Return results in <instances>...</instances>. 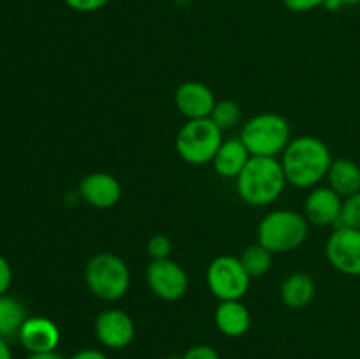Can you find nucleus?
<instances>
[{"label":"nucleus","mask_w":360,"mask_h":359,"mask_svg":"<svg viewBox=\"0 0 360 359\" xmlns=\"http://www.w3.org/2000/svg\"><path fill=\"white\" fill-rule=\"evenodd\" d=\"M333 160L329 146L322 139L315 136H301L288 143L280 162L287 183L297 189H311L327 178Z\"/></svg>","instance_id":"1"},{"label":"nucleus","mask_w":360,"mask_h":359,"mask_svg":"<svg viewBox=\"0 0 360 359\" xmlns=\"http://www.w3.org/2000/svg\"><path fill=\"white\" fill-rule=\"evenodd\" d=\"M287 178L283 165L274 157H252L236 178L238 194L250 206H269L283 194Z\"/></svg>","instance_id":"2"},{"label":"nucleus","mask_w":360,"mask_h":359,"mask_svg":"<svg viewBox=\"0 0 360 359\" xmlns=\"http://www.w3.org/2000/svg\"><path fill=\"white\" fill-rule=\"evenodd\" d=\"M130 270L125 260L111 252H101L88 260L84 282L95 298L102 301H118L129 292Z\"/></svg>","instance_id":"3"},{"label":"nucleus","mask_w":360,"mask_h":359,"mask_svg":"<svg viewBox=\"0 0 360 359\" xmlns=\"http://www.w3.org/2000/svg\"><path fill=\"white\" fill-rule=\"evenodd\" d=\"M239 139L252 157L281 155L290 143V123L278 113H260L243 125Z\"/></svg>","instance_id":"4"},{"label":"nucleus","mask_w":360,"mask_h":359,"mask_svg":"<svg viewBox=\"0 0 360 359\" xmlns=\"http://www.w3.org/2000/svg\"><path fill=\"white\" fill-rule=\"evenodd\" d=\"M309 222L302 213L292 210H276L260 220L257 236L259 243L271 253H287L297 250L306 241Z\"/></svg>","instance_id":"5"},{"label":"nucleus","mask_w":360,"mask_h":359,"mask_svg":"<svg viewBox=\"0 0 360 359\" xmlns=\"http://www.w3.org/2000/svg\"><path fill=\"white\" fill-rule=\"evenodd\" d=\"M224 130L217 127L211 118L186 120L176 136V151L185 162L192 165H204L213 162L220 150Z\"/></svg>","instance_id":"6"},{"label":"nucleus","mask_w":360,"mask_h":359,"mask_svg":"<svg viewBox=\"0 0 360 359\" xmlns=\"http://www.w3.org/2000/svg\"><path fill=\"white\" fill-rule=\"evenodd\" d=\"M207 287L220 301H234L245 298L252 277L246 273L241 259L234 256H220L213 259L206 273Z\"/></svg>","instance_id":"7"},{"label":"nucleus","mask_w":360,"mask_h":359,"mask_svg":"<svg viewBox=\"0 0 360 359\" xmlns=\"http://www.w3.org/2000/svg\"><path fill=\"white\" fill-rule=\"evenodd\" d=\"M146 282L151 292L164 301H178L188 291V275L172 259L151 260Z\"/></svg>","instance_id":"8"},{"label":"nucleus","mask_w":360,"mask_h":359,"mask_svg":"<svg viewBox=\"0 0 360 359\" xmlns=\"http://www.w3.org/2000/svg\"><path fill=\"white\" fill-rule=\"evenodd\" d=\"M327 260L334 270L348 277H360V231L336 227L326 245Z\"/></svg>","instance_id":"9"},{"label":"nucleus","mask_w":360,"mask_h":359,"mask_svg":"<svg viewBox=\"0 0 360 359\" xmlns=\"http://www.w3.org/2000/svg\"><path fill=\"white\" fill-rule=\"evenodd\" d=\"M95 336L104 347L125 348L136 336V324L132 317L120 308H108L95 319Z\"/></svg>","instance_id":"10"},{"label":"nucleus","mask_w":360,"mask_h":359,"mask_svg":"<svg viewBox=\"0 0 360 359\" xmlns=\"http://www.w3.org/2000/svg\"><path fill=\"white\" fill-rule=\"evenodd\" d=\"M174 102L178 111L186 120L210 118L217 106L213 90L200 81H185L179 84L174 94Z\"/></svg>","instance_id":"11"},{"label":"nucleus","mask_w":360,"mask_h":359,"mask_svg":"<svg viewBox=\"0 0 360 359\" xmlns=\"http://www.w3.org/2000/svg\"><path fill=\"white\" fill-rule=\"evenodd\" d=\"M58 326L48 317H28L18 333V340L28 354H44L55 352L60 345Z\"/></svg>","instance_id":"12"},{"label":"nucleus","mask_w":360,"mask_h":359,"mask_svg":"<svg viewBox=\"0 0 360 359\" xmlns=\"http://www.w3.org/2000/svg\"><path fill=\"white\" fill-rule=\"evenodd\" d=\"M343 210V197L334 192L330 187H316L308 194L304 201V217L309 224L336 227Z\"/></svg>","instance_id":"13"},{"label":"nucleus","mask_w":360,"mask_h":359,"mask_svg":"<svg viewBox=\"0 0 360 359\" xmlns=\"http://www.w3.org/2000/svg\"><path fill=\"white\" fill-rule=\"evenodd\" d=\"M79 196L97 210H109L122 199V183L109 172H90L81 180Z\"/></svg>","instance_id":"14"},{"label":"nucleus","mask_w":360,"mask_h":359,"mask_svg":"<svg viewBox=\"0 0 360 359\" xmlns=\"http://www.w3.org/2000/svg\"><path fill=\"white\" fill-rule=\"evenodd\" d=\"M214 324L225 336L239 338L248 333L252 327V313L243 305L241 299L220 301L217 312H214Z\"/></svg>","instance_id":"15"},{"label":"nucleus","mask_w":360,"mask_h":359,"mask_svg":"<svg viewBox=\"0 0 360 359\" xmlns=\"http://www.w3.org/2000/svg\"><path fill=\"white\" fill-rule=\"evenodd\" d=\"M250 158L252 155L239 137L224 139L220 150L213 158V168L221 178H238Z\"/></svg>","instance_id":"16"},{"label":"nucleus","mask_w":360,"mask_h":359,"mask_svg":"<svg viewBox=\"0 0 360 359\" xmlns=\"http://www.w3.org/2000/svg\"><path fill=\"white\" fill-rule=\"evenodd\" d=\"M315 292L316 287L313 278L308 273H301V271L288 275L280 287L281 301L292 310L306 308L315 298Z\"/></svg>","instance_id":"17"},{"label":"nucleus","mask_w":360,"mask_h":359,"mask_svg":"<svg viewBox=\"0 0 360 359\" xmlns=\"http://www.w3.org/2000/svg\"><path fill=\"white\" fill-rule=\"evenodd\" d=\"M329 187L341 197L360 192V165L350 158H336L327 172Z\"/></svg>","instance_id":"18"},{"label":"nucleus","mask_w":360,"mask_h":359,"mask_svg":"<svg viewBox=\"0 0 360 359\" xmlns=\"http://www.w3.org/2000/svg\"><path fill=\"white\" fill-rule=\"evenodd\" d=\"M28 319L25 306L13 296H0V336L18 338L21 326Z\"/></svg>","instance_id":"19"},{"label":"nucleus","mask_w":360,"mask_h":359,"mask_svg":"<svg viewBox=\"0 0 360 359\" xmlns=\"http://www.w3.org/2000/svg\"><path fill=\"white\" fill-rule=\"evenodd\" d=\"M239 259H241L246 273L252 278L262 277V275H266L267 271L271 270V266H273V253H271L266 246L260 245V243L246 246Z\"/></svg>","instance_id":"20"},{"label":"nucleus","mask_w":360,"mask_h":359,"mask_svg":"<svg viewBox=\"0 0 360 359\" xmlns=\"http://www.w3.org/2000/svg\"><path fill=\"white\" fill-rule=\"evenodd\" d=\"M220 130H231L241 120V108L238 102L231 101V99H224V101H217L213 113L210 116Z\"/></svg>","instance_id":"21"},{"label":"nucleus","mask_w":360,"mask_h":359,"mask_svg":"<svg viewBox=\"0 0 360 359\" xmlns=\"http://www.w3.org/2000/svg\"><path fill=\"white\" fill-rule=\"evenodd\" d=\"M336 227H350L360 231V192L345 197L343 210H341V217Z\"/></svg>","instance_id":"22"},{"label":"nucleus","mask_w":360,"mask_h":359,"mask_svg":"<svg viewBox=\"0 0 360 359\" xmlns=\"http://www.w3.org/2000/svg\"><path fill=\"white\" fill-rule=\"evenodd\" d=\"M171 239L164 234H157L148 241V256L151 260H160V259H169V253H171Z\"/></svg>","instance_id":"23"},{"label":"nucleus","mask_w":360,"mask_h":359,"mask_svg":"<svg viewBox=\"0 0 360 359\" xmlns=\"http://www.w3.org/2000/svg\"><path fill=\"white\" fill-rule=\"evenodd\" d=\"M65 6L69 9L76 11V13H95V11H101L102 7H105L109 4V0H63Z\"/></svg>","instance_id":"24"},{"label":"nucleus","mask_w":360,"mask_h":359,"mask_svg":"<svg viewBox=\"0 0 360 359\" xmlns=\"http://www.w3.org/2000/svg\"><path fill=\"white\" fill-rule=\"evenodd\" d=\"M292 13H309L319 7H323L326 0H281Z\"/></svg>","instance_id":"25"},{"label":"nucleus","mask_w":360,"mask_h":359,"mask_svg":"<svg viewBox=\"0 0 360 359\" xmlns=\"http://www.w3.org/2000/svg\"><path fill=\"white\" fill-rule=\"evenodd\" d=\"M181 359H220V354L211 345H195L190 347Z\"/></svg>","instance_id":"26"},{"label":"nucleus","mask_w":360,"mask_h":359,"mask_svg":"<svg viewBox=\"0 0 360 359\" xmlns=\"http://www.w3.org/2000/svg\"><path fill=\"white\" fill-rule=\"evenodd\" d=\"M11 284H13V267L6 257L0 256V296L7 294Z\"/></svg>","instance_id":"27"},{"label":"nucleus","mask_w":360,"mask_h":359,"mask_svg":"<svg viewBox=\"0 0 360 359\" xmlns=\"http://www.w3.org/2000/svg\"><path fill=\"white\" fill-rule=\"evenodd\" d=\"M69 359H108V355L98 348H81V351L74 352Z\"/></svg>","instance_id":"28"},{"label":"nucleus","mask_w":360,"mask_h":359,"mask_svg":"<svg viewBox=\"0 0 360 359\" xmlns=\"http://www.w3.org/2000/svg\"><path fill=\"white\" fill-rule=\"evenodd\" d=\"M0 359H13V352H11L9 340L0 336Z\"/></svg>","instance_id":"29"},{"label":"nucleus","mask_w":360,"mask_h":359,"mask_svg":"<svg viewBox=\"0 0 360 359\" xmlns=\"http://www.w3.org/2000/svg\"><path fill=\"white\" fill-rule=\"evenodd\" d=\"M25 359H65L58 352H44V354H28Z\"/></svg>","instance_id":"30"},{"label":"nucleus","mask_w":360,"mask_h":359,"mask_svg":"<svg viewBox=\"0 0 360 359\" xmlns=\"http://www.w3.org/2000/svg\"><path fill=\"white\" fill-rule=\"evenodd\" d=\"M338 2H340L343 7H347V6H359L360 0H338Z\"/></svg>","instance_id":"31"},{"label":"nucleus","mask_w":360,"mask_h":359,"mask_svg":"<svg viewBox=\"0 0 360 359\" xmlns=\"http://www.w3.org/2000/svg\"><path fill=\"white\" fill-rule=\"evenodd\" d=\"M165 359H181V358H179V355H169V358H165Z\"/></svg>","instance_id":"32"}]
</instances>
